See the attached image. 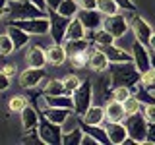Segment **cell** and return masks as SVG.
Returning <instances> with one entry per match:
<instances>
[{
  "label": "cell",
  "instance_id": "obj_1",
  "mask_svg": "<svg viewBox=\"0 0 155 145\" xmlns=\"http://www.w3.org/2000/svg\"><path fill=\"white\" fill-rule=\"evenodd\" d=\"M114 85H132L140 81V72L136 68L134 62H118L116 66H113V74H110Z\"/></svg>",
  "mask_w": 155,
  "mask_h": 145
},
{
  "label": "cell",
  "instance_id": "obj_2",
  "mask_svg": "<svg viewBox=\"0 0 155 145\" xmlns=\"http://www.w3.org/2000/svg\"><path fill=\"white\" fill-rule=\"evenodd\" d=\"M126 130H128V135L136 143H143L145 135H147V120L143 116H140V112L126 116Z\"/></svg>",
  "mask_w": 155,
  "mask_h": 145
},
{
  "label": "cell",
  "instance_id": "obj_3",
  "mask_svg": "<svg viewBox=\"0 0 155 145\" xmlns=\"http://www.w3.org/2000/svg\"><path fill=\"white\" fill-rule=\"evenodd\" d=\"M103 29L105 31H109L110 35H113L114 39H118V37H122L128 33V19L124 18V14H113V16H105L103 18Z\"/></svg>",
  "mask_w": 155,
  "mask_h": 145
},
{
  "label": "cell",
  "instance_id": "obj_4",
  "mask_svg": "<svg viewBox=\"0 0 155 145\" xmlns=\"http://www.w3.org/2000/svg\"><path fill=\"white\" fill-rule=\"evenodd\" d=\"M48 23H51V35L54 39V43H62L64 41V35H66V29H68V23H70V18H64L56 12V10H48Z\"/></svg>",
  "mask_w": 155,
  "mask_h": 145
},
{
  "label": "cell",
  "instance_id": "obj_5",
  "mask_svg": "<svg viewBox=\"0 0 155 145\" xmlns=\"http://www.w3.org/2000/svg\"><path fill=\"white\" fill-rule=\"evenodd\" d=\"M19 29H23L25 33H31V35H45V33L51 29V23H48L47 18H29V19H16V23Z\"/></svg>",
  "mask_w": 155,
  "mask_h": 145
},
{
  "label": "cell",
  "instance_id": "obj_6",
  "mask_svg": "<svg viewBox=\"0 0 155 145\" xmlns=\"http://www.w3.org/2000/svg\"><path fill=\"white\" fill-rule=\"evenodd\" d=\"M91 106V83L81 81V85L74 91V110L84 116V112Z\"/></svg>",
  "mask_w": 155,
  "mask_h": 145
},
{
  "label": "cell",
  "instance_id": "obj_7",
  "mask_svg": "<svg viewBox=\"0 0 155 145\" xmlns=\"http://www.w3.org/2000/svg\"><path fill=\"white\" fill-rule=\"evenodd\" d=\"M39 135H41L43 143H60L64 134L62 130L58 128V124H52L51 120H43L41 122V128H39Z\"/></svg>",
  "mask_w": 155,
  "mask_h": 145
},
{
  "label": "cell",
  "instance_id": "obj_8",
  "mask_svg": "<svg viewBox=\"0 0 155 145\" xmlns=\"http://www.w3.org/2000/svg\"><path fill=\"white\" fill-rule=\"evenodd\" d=\"M130 29H132L136 41H140L142 45H149V37H151V33H153V27L149 25L143 18H134L132 21H130Z\"/></svg>",
  "mask_w": 155,
  "mask_h": 145
},
{
  "label": "cell",
  "instance_id": "obj_9",
  "mask_svg": "<svg viewBox=\"0 0 155 145\" xmlns=\"http://www.w3.org/2000/svg\"><path fill=\"white\" fill-rule=\"evenodd\" d=\"M45 79V70L43 68H25V70L21 72V76H19V85L23 87V89H33V87H37L41 81Z\"/></svg>",
  "mask_w": 155,
  "mask_h": 145
},
{
  "label": "cell",
  "instance_id": "obj_10",
  "mask_svg": "<svg viewBox=\"0 0 155 145\" xmlns=\"http://www.w3.org/2000/svg\"><path fill=\"white\" fill-rule=\"evenodd\" d=\"M130 54H132V62L136 64V68H138V72L142 74V72H145L149 68V56H147V50H145V45H142L140 41L132 43V48H130Z\"/></svg>",
  "mask_w": 155,
  "mask_h": 145
},
{
  "label": "cell",
  "instance_id": "obj_11",
  "mask_svg": "<svg viewBox=\"0 0 155 145\" xmlns=\"http://www.w3.org/2000/svg\"><path fill=\"white\" fill-rule=\"evenodd\" d=\"M45 58H47V64L51 66H62L68 60V52L60 43H54L45 50Z\"/></svg>",
  "mask_w": 155,
  "mask_h": 145
},
{
  "label": "cell",
  "instance_id": "obj_12",
  "mask_svg": "<svg viewBox=\"0 0 155 145\" xmlns=\"http://www.w3.org/2000/svg\"><path fill=\"white\" fill-rule=\"evenodd\" d=\"M109 58H107V54L103 50H97V48H93L89 54V62H87V66H89L91 72H97V74H103V72L109 70Z\"/></svg>",
  "mask_w": 155,
  "mask_h": 145
},
{
  "label": "cell",
  "instance_id": "obj_13",
  "mask_svg": "<svg viewBox=\"0 0 155 145\" xmlns=\"http://www.w3.org/2000/svg\"><path fill=\"white\" fill-rule=\"evenodd\" d=\"M107 137H109L110 143H124V139L128 137V130L122 122H109V126H105Z\"/></svg>",
  "mask_w": 155,
  "mask_h": 145
},
{
  "label": "cell",
  "instance_id": "obj_14",
  "mask_svg": "<svg viewBox=\"0 0 155 145\" xmlns=\"http://www.w3.org/2000/svg\"><path fill=\"white\" fill-rule=\"evenodd\" d=\"M81 19V23L85 25V29H99V27H103V14L99 12V10H81L80 12V16H78Z\"/></svg>",
  "mask_w": 155,
  "mask_h": 145
},
{
  "label": "cell",
  "instance_id": "obj_15",
  "mask_svg": "<svg viewBox=\"0 0 155 145\" xmlns=\"http://www.w3.org/2000/svg\"><path fill=\"white\" fill-rule=\"evenodd\" d=\"M105 120L107 122H124L126 112H124V105L118 101H110L105 105Z\"/></svg>",
  "mask_w": 155,
  "mask_h": 145
},
{
  "label": "cell",
  "instance_id": "obj_16",
  "mask_svg": "<svg viewBox=\"0 0 155 145\" xmlns=\"http://www.w3.org/2000/svg\"><path fill=\"white\" fill-rule=\"evenodd\" d=\"M25 62L29 68H45L47 64V58H45V52L39 45H33L27 48L25 52Z\"/></svg>",
  "mask_w": 155,
  "mask_h": 145
},
{
  "label": "cell",
  "instance_id": "obj_17",
  "mask_svg": "<svg viewBox=\"0 0 155 145\" xmlns=\"http://www.w3.org/2000/svg\"><path fill=\"white\" fill-rule=\"evenodd\" d=\"M80 39H85V25L81 23L80 18H72L68 23L64 41H80Z\"/></svg>",
  "mask_w": 155,
  "mask_h": 145
},
{
  "label": "cell",
  "instance_id": "obj_18",
  "mask_svg": "<svg viewBox=\"0 0 155 145\" xmlns=\"http://www.w3.org/2000/svg\"><path fill=\"white\" fill-rule=\"evenodd\" d=\"M105 54L109 58V62H114V64H118V62H132V54L126 52L124 48L116 47L114 43L109 45V47H105Z\"/></svg>",
  "mask_w": 155,
  "mask_h": 145
},
{
  "label": "cell",
  "instance_id": "obj_19",
  "mask_svg": "<svg viewBox=\"0 0 155 145\" xmlns=\"http://www.w3.org/2000/svg\"><path fill=\"white\" fill-rule=\"evenodd\" d=\"M84 122L85 126H101L105 122V108L103 106H89L84 112Z\"/></svg>",
  "mask_w": 155,
  "mask_h": 145
},
{
  "label": "cell",
  "instance_id": "obj_20",
  "mask_svg": "<svg viewBox=\"0 0 155 145\" xmlns=\"http://www.w3.org/2000/svg\"><path fill=\"white\" fill-rule=\"evenodd\" d=\"M39 124V114L37 110L33 108V106H25V108L21 110V128L25 130V132H29V130H33L35 126Z\"/></svg>",
  "mask_w": 155,
  "mask_h": 145
},
{
  "label": "cell",
  "instance_id": "obj_21",
  "mask_svg": "<svg viewBox=\"0 0 155 145\" xmlns=\"http://www.w3.org/2000/svg\"><path fill=\"white\" fill-rule=\"evenodd\" d=\"M6 33L10 35V39L14 41V47H16V48H23V47H25L27 43H29V35H27L25 31H23V29H19L18 25H14V23L8 27V31H6Z\"/></svg>",
  "mask_w": 155,
  "mask_h": 145
},
{
  "label": "cell",
  "instance_id": "obj_22",
  "mask_svg": "<svg viewBox=\"0 0 155 145\" xmlns=\"http://www.w3.org/2000/svg\"><path fill=\"white\" fill-rule=\"evenodd\" d=\"M72 110H68V108H58V106H48V108L45 110V118L47 120H51L52 124H58V126H62V122L66 120V116L70 114Z\"/></svg>",
  "mask_w": 155,
  "mask_h": 145
},
{
  "label": "cell",
  "instance_id": "obj_23",
  "mask_svg": "<svg viewBox=\"0 0 155 145\" xmlns=\"http://www.w3.org/2000/svg\"><path fill=\"white\" fill-rule=\"evenodd\" d=\"M78 10H80V4H78V0H62L60 6L56 8V12L60 14V16L72 19V18L78 16Z\"/></svg>",
  "mask_w": 155,
  "mask_h": 145
},
{
  "label": "cell",
  "instance_id": "obj_24",
  "mask_svg": "<svg viewBox=\"0 0 155 145\" xmlns=\"http://www.w3.org/2000/svg\"><path fill=\"white\" fill-rule=\"evenodd\" d=\"M47 103H48V106H58V108L74 110V99H70V97H62V95L47 97Z\"/></svg>",
  "mask_w": 155,
  "mask_h": 145
},
{
  "label": "cell",
  "instance_id": "obj_25",
  "mask_svg": "<svg viewBox=\"0 0 155 145\" xmlns=\"http://www.w3.org/2000/svg\"><path fill=\"white\" fill-rule=\"evenodd\" d=\"M97 10H99L103 16H113V14L120 12V6L114 0H97Z\"/></svg>",
  "mask_w": 155,
  "mask_h": 145
},
{
  "label": "cell",
  "instance_id": "obj_26",
  "mask_svg": "<svg viewBox=\"0 0 155 145\" xmlns=\"http://www.w3.org/2000/svg\"><path fill=\"white\" fill-rule=\"evenodd\" d=\"M43 91H45L47 97L62 95V93H64V83H62V79H51V81H47V85H45Z\"/></svg>",
  "mask_w": 155,
  "mask_h": 145
},
{
  "label": "cell",
  "instance_id": "obj_27",
  "mask_svg": "<svg viewBox=\"0 0 155 145\" xmlns=\"http://www.w3.org/2000/svg\"><path fill=\"white\" fill-rule=\"evenodd\" d=\"M122 105H124L126 116H132V114H136V112H140V108H142V101H140V97H134V95H130Z\"/></svg>",
  "mask_w": 155,
  "mask_h": 145
},
{
  "label": "cell",
  "instance_id": "obj_28",
  "mask_svg": "<svg viewBox=\"0 0 155 145\" xmlns=\"http://www.w3.org/2000/svg\"><path fill=\"white\" fill-rule=\"evenodd\" d=\"M62 83H64V91H66V93H74L78 87L81 85V77H78L76 74H68V76H64Z\"/></svg>",
  "mask_w": 155,
  "mask_h": 145
},
{
  "label": "cell",
  "instance_id": "obj_29",
  "mask_svg": "<svg viewBox=\"0 0 155 145\" xmlns=\"http://www.w3.org/2000/svg\"><path fill=\"white\" fill-rule=\"evenodd\" d=\"M27 105H29L27 99L21 97V95H14V97H10V101H8V108L14 110V112H21Z\"/></svg>",
  "mask_w": 155,
  "mask_h": 145
},
{
  "label": "cell",
  "instance_id": "obj_30",
  "mask_svg": "<svg viewBox=\"0 0 155 145\" xmlns=\"http://www.w3.org/2000/svg\"><path fill=\"white\" fill-rule=\"evenodd\" d=\"M14 41L10 39L8 33H2L0 35V56H8V54H12L14 52Z\"/></svg>",
  "mask_w": 155,
  "mask_h": 145
},
{
  "label": "cell",
  "instance_id": "obj_31",
  "mask_svg": "<svg viewBox=\"0 0 155 145\" xmlns=\"http://www.w3.org/2000/svg\"><path fill=\"white\" fill-rule=\"evenodd\" d=\"M130 95H132V91H130L128 85H114V89H113V101L124 103Z\"/></svg>",
  "mask_w": 155,
  "mask_h": 145
},
{
  "label": "cell",
  "instance_id": "obj_32",
  "mask_svg": "<svg viewBox=\"0 0 155 145\" xmlns=\"http://www.w3.org/2000/svg\"><path fill=\"white\" fill-rule=\"evenodd\" d=\"M142 87H145V89H149V87L155 85V70H151V68H147L145 72H142L140 74V81H138Z\"/></svg>",
  "mask_w": 155,
  "mask_h": 145
},
{
  "label": "cell",
  "instance_id": "obj_33",
  "mask_svg": "<svg viewBox=\"0 0 155 145\" xmlns=\"http://www.w3.org/2000/svg\"><path fill=\"white\" fill-rule=\"evenodd\" d=\"M76 128H80L78 126V118H76V114H68L66 116V120L62 122V134H70V132H74Z\"/></svg>",
  "mask_w": 155,
  "mask_h": 145
},
{
  "label": "cell",
  "instance_id": "obj_34",
  "mask_svg": "<svg viewBox=\"0 0 155 145\" xmlns=\"http://www.w3.org/2000/svg\"><path fill=\"white\" fill-rule=\"evenodd\" d=\"M80 10H97V0H78Z\"/></svg>",
  "mask_w": 155,
  "mask_h": 145
},
{
  "label": "cell",
  "instance_id": "obj_35",
  "mask_svg": "<svg viewBox=\"0 0 155 145\" xmlns=\"http://www.w3.org/2000/svg\"><path fill=\"white\" fill-rule=\"evenodd\" d=\"M143 114H145V120H147V122L155 124V105H147Z\"/></svg>",
  "mask_w": 155,
  "mask_h": 145
},
{
  "label": "cell",
  "instance_id": "obj_36",
  "mask_svg": "<svg viewBox=\"0 0 155 145\" xmlns=\"http://www.w3.org/2000/svg\"><path fill=\"white\" fill-rule=\"evenodd\" d=\"M145 141L155 143V124H151V122H149V126H147V135H145Z\"/></svg>",
  "mask_w": 155,
  "mask_h": 145
},
{
  "label": "cell",
  "instance_id": "obj_37",
  "mask_svg": "<svg viewBox=\"0 0 155 145\" xmlns=\"http://www.w3.org/2000/svg\"><path fill=\"white\" fill-rule=\"evenodd\" d=\"M8 87H10V77H8V76H4L2 72H0V91L8 89Z\"/></svg>",
  "mask_w": 155,
  "mask_h": 145
},
{
  "label": "cell",
  "instance_id": "obj_38",
  "mask_svg": "<svg viewBox=\"0 0 155 145\" xmlns=\"http://www.w3.org/2000/svg\"><path fill=\"white\" fill-rule=\"evenodd\" d=\"M120 8H126V10H134V2L132 0H114Z\"/></svg>",
  "mask_w": 155,
  "mask_h": 145
},
{
  "label": "cell",
  "instance_id": "obj_39",
  "mask_svg": "<svg viewBox=\"0 0 155 145\" xmlns=\"http://www.w3.org/2000/svg\"><path fill=\"white\" fill-rule=\"evenodd\" d=\"M2 74H4V76H8V77H12L14 74H16V66H14V64L4 66V68H2Z\"/></svg>",
  "mask_w": 155,
  "mask_h": 145
},
{
  "label": "cell",
  "instance_id": "obj_40",
  "mask_svg": "<svg viewBox=\"0 0 155 145\" xmlns=\"http://www.w3.org/2000/svg\"><path fill=\"white\" fill-rule=\"evenodd\" d=\"M45 2H47L48 10H56L58 6H60V2H62V0H45Z\"/></svg>",
  "mask_w": 155,
  "mask_h": 145
},
{
  "label": "cell",
  "instance_id": "obj_41",
  "mask_svg": "<svg viewBox=\"0 0 155 145\" xmlns=\"http://www.w3.org/2000/svg\"><path fill=\"white\" fill-rule=\"evenodd\" d=\"M31 2H33V4H35V6H37V8H41V10H43V8H45V6H47V2H45V0H31Z\"/></svg>",
  "mask_w": 155,
  "mask_h": 145
},
{
  "label": "cell",
  "instance_id": "obj_42",
  "mask_svg": "<svg viewBox=\"0 0 155 145\" xmlns=\"http://www.w3.org/2000/svg\"><path fill=\"white\" fill-rule=\"evenodd\" d=\"M149 47H151V50H153V54H155V31L151 33V37H149Z\"/></svg>",
  "mask_w": 155,
  "mask_h": 145
},
{
  "label": "cell",
  "instance_id": "obj_43",
  "mask_svg": "<svg viewBox=\"0 0 155 145\" xmlns=\"http://www.w3.org/2000/svg\"><path fill=\"white\" fill-rule=\"evenodd\" d=\"M6 2H8V0H0V8H2V10L6 8Z\"/></svg>",
  "mask_w": 155,
  "mask_h": 145
},
{
  "label": "cell",
  "instance_id": "obj_44",
  "mask_svg": "<svg viewBox=\"0 0 155 145\" xmlns=\"http://www.w3.org/2000/svg\"><path fill=\"white\" fill-rule=\"evenodd\" d=\"M4 14H6V12H4V10H2V8H0V19H2V18H4Z\"/></svg>",
  "mask_w": 155,
  "mask_h": 145
},
{
  "label": "cell",
  "instance_id": "obj_45",
  "mask_svg": "<svg viewBox=\"0 0 155 145\" xmlns=\"http://www.w3.org/2000/svg\"><path fill=\"white\" fill-rule=\"evenodd\" d=\"M14 2H25V0H14Z\"/></svg>",
  "mask_w": 155,
  "mask_h": 145
}]
</instances>
